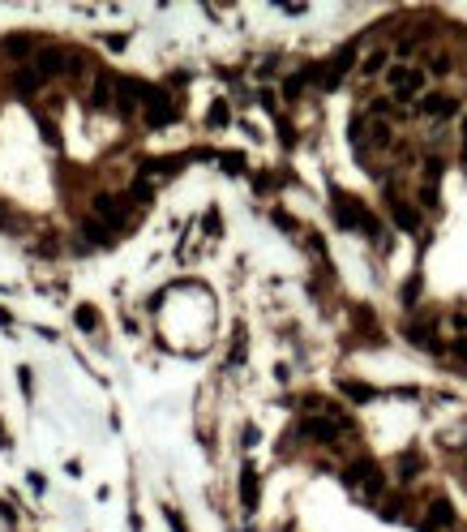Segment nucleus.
<instances>
[{
  "label": "nucleus",
  "mask_w": 467,
  "mask_h": 532,
  "mask_svg": "<svg viewBox=\"0 0 467 532\" xmlns=\"http://www.w3.org/2000/svg\"><path fill=\"white\" fill-rule=\"evenodd\" d=\"M343 481H347V485L356 490L360 498H369V503H373V498L386 490V477H382V468H377L373 459H356V464H347Z\"/></svg>",
  "instance_id": "f257e3e1"
},
{
  "label": "nucleus",
  "mask_w": 467,
  "mask_h": 532,
  "mask_svg": "<svg viewBox=\"0 0 467 532\" xmlns=\"http://www.w3.org/2000/svg\"><path fill=\"white\" fill-rule=\"evenodd\" d=\"M425 69H412V64H390L386 69V86H390L399 99H416V94H425Z\"/></svg>",
  "instance_id": "f03ea898"
},
{
  "label": "nucleus",
  "mask_w": 467,
  "mask_h": 532,
  "mask_svg": "<svg viewBox=\"0 0 467 532\" xmlns=\"http://www.w3.org/2000/svg\"><path fill=\"white\" fill-rule=\"evenodd\" d=\"M455 528V507H450V498H429L425 507V520H421V532H450Z\"/></svg>",
  "instance_id": "7ed1b4c3"
},
{
  "label": "nucleus",
  "mask_w": 467,
  "mask_h": 532,
  "mask_svg": "<svg viewBox=\"0 0 467 532\" xmlns=\"http://www.w3.org/2000/svg\"><path fill=\"white\" fill-rule=\"evenodd\" d=\"M421 112H425V116H455V112H459V99H455V94H425V103H421Z\"/></svg>",
  "instance_id": "20e7f679"
},
{
  "label": "nucleus",
  "mask_w": 467,
  "mask_h": 532,
  "mask_svg": "<svg viewBox=\"0 0 467 532\" xmlns=\"http://www.w3.org/2000/svg\"><path fill=\"white\" fill-rule=\"evenodd\" d=\"M30 47H35V39H26V35H9L5 43H0V52H5V56H30Z\"/></svg>",
  "instance_id": "39448f33"
},
{
  "label": "nucleus",
  "mask_w": 467,
  "mask_h": 532,
  "mask_svg": "<svg viewBox=\"0 0 467 532\" xmlns=\"http://www.w3.org/2000/svg\"><path fill=\"white\" fill-rule=\"evenodd\" d=\"M94 211H99L107 223H120V219H124V202H116V198H99V202H94Z\"/></svg>",
  "instance_id": "423d86ee"
},
{
  "label": "nucleus",
  "mask_w": 467,
  "mask_h": 532,
  "mask_svg": "<svg viewBox=\"0 0 467 532\" xmlns=\"http://www.w3.org/2000/svg\"><path fill=\"white\" fill-rule=\"evenodd\" d=\"M240 498H245V507L257 503V472L253 468H245V477H240Z\"/></svg>",
  "instance_id": "0eeeda50"
},
{
  "label": "nucleus",
  "mask_w": 467,
  "mask_h": 532,
  "mask_svg": "<svg viewBox=\"0 0 467 532\" xmlns=\"http://www.w3.org/2000/svg\"><path fill=\"white\" fill-rule=\"evenodd\" d=\"M395 219L403 223V228H416V223H421V215H416V211H408V202H395Z\"/></svg>",
  "instance_id": "6e6552de"
},
{
  "label": "nucleus",
  "mask_w": 467,
  "mask_h": 532,
  "mask_svg": "<svg viewBox=\"0 0 467 532\" xmlns=\"http://www.w3.org/2000/svg\"><path fill=\"white\" fill-rule=\"evenodd\" d=\"M382 69H386V52H373V56L364 60V69H360V73H364V77H377Z\"/></svg>",
  "instance_id": "1a4fd4ad"
},
{
  "label": "nucleus",
  "mask_w": 467,
  "mask_h": 532,
  "mask_svg": "<svg viewBox=\"0 0 467 532\" xmlns=\"http://www.w3.org/2000/svg\"><path fill=\"white\" fill-rule=\"evenodd\" d=\"M399 472H403V481H408L412 472H421V455H412V451H408V455L399 459Z\"/></svg>",
  "instance_id": "9d476101"
},
{
  "label": "nucleus",
  "mask_w": 467,
  "mask_h": 532,
  "mask_svg": "<svg viewBox=\"0 0 467 532\" xmlns=\"http://www.w3.org/2000/svg\"><path fill=\"white\" fill-rule=\"evenodd\" d=\"M450 69H455V64H450V56H433V69H429V73H438V77H446Z\"/></svg>",
  "instance_id": "9b49d317"
},
{
  "label": "nucleus",
  "mask_w": 467,
  "mask_h": 532,
  "mask_svg": "<svg viewBox=\"0 0 467 532\" xmlns=\"http://www.w3.org/2000/svg\"><path fill=\"white\" fill-rule=\"evenodd\" d=\"M343 391L351 395V399H369L373 391H369V386H356V382H343Z\"/></svg>",
  "instance_id": "f8f14e48"
},
{
  "label": "nucleus",
  "mask_w": 467,
  "mask_h": 532,
  "mask_svg": "<svg viewBox=\"0 0 467 532\" xmlns=\"http://www.w3.org/2000/svg\"><path fill=\"white\" fill-rule=\"evenodd\" d=\"M77 322H82V327H86V331H94V327H99V318H94V314H90V305H82V314H77Z\"/></svg>",
  "instance_id": "ddd939ff"
},
{
  "label": "nucleus",
  "mask_w": 467,
  "mask_h": 532,
  "mask_svg": "<svg viewBox=\"0 0 467 532\" xmlns=\"http://www.w3.org/2000/svg\"><path fill=\"white\" fill-rule=\"evenodd\" d=\"M463 159H467V116H463Z\"/></svg>",
  "instance_id": "4468645a"
},
{
  "label": "nucleus",
  "mask_w": 467,
  "mask_h": 532,
  "mask_svg": "<svg viewBox=\"0 0 467 532\" xmlns=\"http://www.w3.org/2000/svg\"><path fill=\"white\" fill-rule=\"evenodd\" d=\"M463 472H467V468H463Z\"/></svg>",
  "instance_id": "2eb2a0df"
}]
</instances>
